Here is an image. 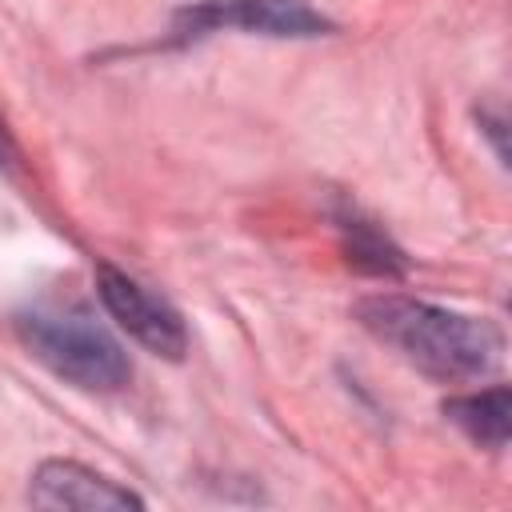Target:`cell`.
I'll return each mask as SVG.
<instances>
[{
    "mask_svg": "<svg viewBox=\"0 0 512 512\" xmlns=\"http://www.w3.org/2000/svg\"><path fill=\"white\" fill-rule=\"evenodd\" d=\"M360 324L396 348L412 368L444 384L488 376L504 352V336L488 320L392 292L360 300Z\"/></svg>",
    "mask_w": 512,
    "mask_h": 512,
    "instance_id": "cell-1",
    "label": "cell"
},
{
    "mask_svg": "<svg viewBox=\"0 0 512 512\" xmlns=\"http://www.w3.org/2000/svg\"><path fill=\"white\" fill-rule=\"evenodd\" d=\"M20 340L32 348V356L52 368L60 380L84 388V392H120L132 376L128 352L116 344L108 328H100L84 312H60V308H36L16 320Z\"/></svg>",
    "mask_w": 512,
    "mask_h": 512,
    "instance_id": "cell-2",
    "label": "cell"
},
{
    "mask_svg": "<svg viewBox=\"0 0 512 512\" xmlns=\"http://www.w3.org/2000/svg\"><path fill=\"white\" fill-rule=\"evenodd\" d=\"M220 28L304 40V36H324L332 28V20L320 16L308 0H200V4L176 12L172 32L180 40H196V36H208Z\"/></svg>",
    "mask_w": 512,
    "mask_h": 512,
    "instance_id": "cell-3",
    "label": "cell"
},
{
    "mask_svg": "<svg viewBox=\"0 0 512 512\" xmlns=\"http://www.w3.org/2000/svg\"><path fill=\"white\" fill-rule=\"evenodd\" d=\"M96 292L108 308V316L148 352L164 356V360H180L188 348V332L180 312L160 300L156 292H148L144 284H136L132 276L116 272V268H100L96 272Z\"/></svg>",
    "mask_w": 512,
    "mask_h": 512,
    "instance_id": "cell-4",
    "label": "cell"
},
{
    "mask_svg": "<svg viewBox=\"0 0 512 512\" xmlns=\"http://www.w3.org/2000/svg\"><path fill=\"white\" fill-rule=\"evenodd\" d=\"M28 500L36 508H84V512H116V508H144L136 492L124 484L76 464V460H44L32 472Z\"/></svg>",
    "mask_w": 512,
    "mask_h": 512,
    "instance_id": "cell-5",
    "label": "cell"
},
{
    "mask_svg": "<svg viewBox=\"0 0 512 512\" xmlns=\"http://www.w3.org/2000/svg\"><path fill=\"white\" fill-rule=\"evenodd\" d=\"M444 416L452 424H460L476 444L488 448H504L508 444V424H512V396L504 384L472 392V396H456L444 404Z\"/></svg>",
    "mask_w": 512,
    "mask_h": 512,
    "instance_id": "cell-6",
    "label": "cell"
},
{
    "mask_svg": "<svg viewBox=\"0 0 512 512\" xmlns=\"http://www.w3.org/2000/svg\"><path fill=\"white\" fill-rule=\"evenodd\" d=\"M340 228H344V252H348L352 268H360L368 276H400L404 272V252L384 232H376L368 220L348 216Z\"/></svg>",
    "mask_w": 512,
    "mask_h": 512,
    "instance_id": "cell-7",
    "label": "cell"
},
{
    "mask_svg": "<svg viewBox=\"0 0 512 512\" xmlns=\"http://www.w3.org/2000/svg\"><path fill=\"white\" fill-rule=\"evenodd\" d=\"M12 160H16V140H12L8 124L0 120V168H12Z\"/></svg>",
    "mask_w": 512,
    "mask_h": 512,
    "instance_id": "cell-8",
    "label": "cell"
}]
</instances>
